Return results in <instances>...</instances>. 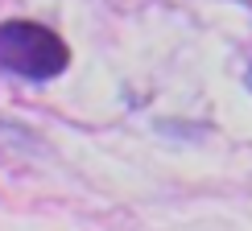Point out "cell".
I'll use <instances>...</instances> for the list:
<instances>
[{
	"mask_svg": "<svg viewBox=\"0 0 252 231\" xmlns=\"http://www.w3.org/2000/svg\"><path fill=\"white\" fill-rule=\"evenodd\" d=\"M70 46L50 25L37 21H4L0 25V70L21 79H54L66 70Z\"/></svg>",
	"mask_w": 252,
	"mask_h": 231,
	"instance_id": "obj_1",
	"label": "cell"
}]
</instances>
